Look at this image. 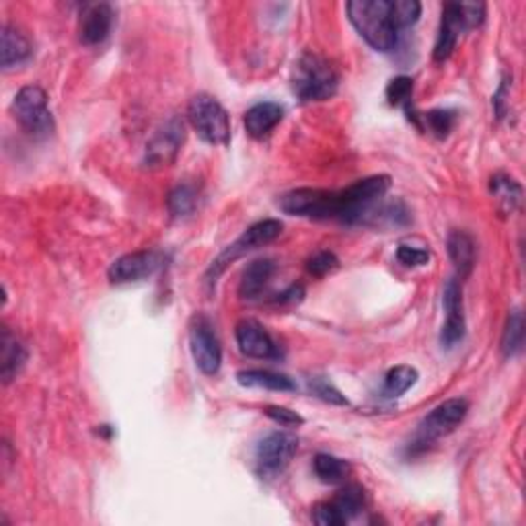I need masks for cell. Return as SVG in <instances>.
Listing matches in <instances>:
<instances>
[{
	"label": "cell",
	"mask_w": 526,
	"mask_h": 526,
	"mask_svg": "<svg viewBox=\"0 0 526 526\" xmlns=\"http://www.w3.org/2000/svg\"><path fill=\"white\" fill-rule=\"evenodd\" d=\"M353 27L376 52H393L399 41V29L391 15V0H353L345 5Z\"/></svg>",
	"instance_id": "1"
},
{
	"label": "cell",
	"mask_w": 526,
	"mask_h": 526,
	"mask_svg": "<svg viewBox=\"0 0 526 526\" xmlns=\"http://www.w3.org/2000/svg\"><path fill=\"white\" fill-rule=\"evenodd\" d=\"M340 74L327 58L304 54L292 70V89L302 101H325L337 93Z\"/></svg>",
	"instance_id": "2"
},
{
	"label": "cell",
	"mask_w": 526,
	"mask_h": 526,
	"mask_svg": "<svg viewBox=\"0 0 526 526\" xmlns=\"http://www.w3.org/2000/svg\"><path fill=\"white\" fill-rule=\"evenodd\" d=\"M485 19V5L481 3H448L442 8V21L434 46V60L444 62L455 52L463 31L479 27Z\"/></svg>",
	"instance_id": "3"
},
{
	"label": "cell",
	"mask_w": 526,
	"mask_h": 526,
	"mask_svg": "<svg viewBox=\"0 0 526 526\" xmlns=\"http://www.w3.org/2000/svg\"><path fill=\"white\" fill-rule=\"evenodd\" d=\"M391 179L386 175H374L360 179L356 184L342 189L340 194V214H337V220L345 222V225H358V222H364L370 216L384 194L389 192Z\"/></svg>",
	"instance_id": "4"
},
{
	"label": "cell",
	"mask_w": 526,
	"mask_h": 526,
	"mask_svg": "<svg viewBox=\"0 0 526 526\" xmlns=\"http://www.w3.org/2000/svg\"><path fill=\"white\" fill-rule=\"evenodd\" d=\"M189 121L204 142L226 146L230 142V120L225 107L210 95H195L189 101Z\"/></svg>",
	"instance_id": "5"
},
{
	"label": "cell",
	"mask_w": 526,
	"mask_h": 526,
	"mask_svg": "<svg viewBox=\"0 0 526 526\" xmlns=\"http://www.w3.org/2000/svg\"><path fill=\"white\" fill-rule=\"evenodd\" d=\"M15 120L33 138H47L54 132V118L46 90L37 85L23 87L13 99Z\"/></svg>",
	"instance_id": "6"
},
{
	"label": "cell",
	"mask_w": 526,
	"mask_h": 526,
	"mask_svg": "<svg viewBox=\"0 0 526 526\" xmlns=\"http://www.w3.org/2000/svg\"><path fill=\"white\" fill-rule=\"evenodd\" d=\"M279 210L290 216L315 218V220H337L340 214V194L327 192V189L300 187L284 194L278 200Z\"/></svg>",
	"instance_id": "7"
},
{
	"label": "cell",
	"mask_w": 526,
	"mask_h": 526,
	"mask_svg": "<svg viewBox=\"0 0 526 526\" xmlns=\"http://www.w3.org/2000/svg\"><path fill=\"white\" fill-rule=\"evenodd\" d=\"M282 228H284L282 222L276 220V218L255 222L253 226L247 228L235 243H230L226 249L218 255V259L212 263V268L208 271V282L216 284V278L226 269L228 263H233L235 259L243 258L245 253H249L253 249H259V247L276 241V238L282 235Z\"/></svg>",
	"instance_id": "8"
},
{
	"label": "cell",
	"mask_w": 526,
	"mask_h": 526,
	"mask_svg": "<svg viewBox=\"0 0 526 526\" xmlns=\"http://www.w3.org/2000/svg\"><path fill=\"white\" fill-rule=\"evenodd\" d=\"M467 411L468 403L465 399H448L440 403L419 424L414 438V448H427L430 444L442 438V436L450 434L457 426L463 424Z\"/></svg>",
	"instance_id": "9"
},
{
	"label": "cell",
	"mask_w": 526,
	"mask_h": 526,
	"mask_svg": "<svg viewBox=\"0 0 526 526\" xmlns=\"http://www.w3.org/2000/svg\"><path fill=\"white\" fill-rule=\"evenodd\" d=\"M185 140V123L177 115H173L167 121H163L153 138L148 140L146 144V154L144 163L148 167L159 169V167H169V164L175 163L177 154L184 146Z\"/></svg>",
	"instance_id": "10"
},
{
	"label": "cell",
	"mask_w": 526,
	"mask_h": 526,
	"mask_svg": "<svg viewBox=\"0 0 526 526\" xmlns=\"http://www.w3.org/2000/svg\"><path fill=\"white\" fill-rule=\"evenodd\" d=\"M189 350H192L195 366L204 374L214 376L218 373L222 364V348L210 319L204 315L194 317L192 327H189Z\"/></svg>",
	"instance_id": "11"
},
{
	"label": "cell",
	"mask_w": 526,
	"mask_h": 526,
	"mask_svg": "<svg viewBox=\"0 0 526 526\" xmlns=\"http://www.w3.org/2000/svg\"><path fill=\"white\" fill-rule=\"evenodd\" d=\"M296 450H299V440L292 434L274 432L263 438L255 450V465L263 477H276L290 465Z\"/></svg>",
	"instance_id": "12"
},
{
	"label": "cell",
	"mask_w": 526,
	"mask_h": 526,
	"mask_svg": "<svg viewBox=\"0 0 526 526\" xmlns=\"http://www.w3.org/2000/svg\"><path fill=\"white\" fill-rule=\"evenodd\" d=\"M164 266L161 251H134L121 255L110 268V279L113 284H132L154 276Z\"/></svg>",
	"instance_id": "13"
},
{
	"label": "cell",
	"mask_w": 526,
	"mask_h": 526,
	"mask_svg": "<svg viewBox=\"0 0 526 526\" xmlns=\"http://www.w3.org/2000/svg\"><path fill=\"white\" fill-rule=\"evenodd\" d=\"M442 304L447 310V321L442 327V348L452 350L463 342L465 337V312H463V292L457 279H448L442 292Z\"/></svg>",
	"instance_id": "14"
},
{
	"label": "cell",
	"mask_w": 526,
	"mask_h": 526,
	"mask_svg": "<svg viewBox=\"0 0 526 526\" xmlns=\"http://www.w3.org/2000/svg\"><path fill=\"white\" fill-rule=\"evenodd\" d=\"M113 27V8L107 3L85 5L79 19V37L85 46H97L110 37Z\"/></svg>",
	"instance_id": "15"
},
{
	"label": "cell",
	"mask_w": 526,
	"mask_h": 526,
	"mask_svg": "<svg viewBox=\"0 0 526 526\" xmlns=\"http://www.w3.org/2000/svg\"><path fill=\"white\" fill-rule=\"evenodd\" d=\"M237 343L245 356L258 360H274L279 356V350L271 335L263 329L258 321L245 319L237 325Z\"/></svg>",
	"instance_id": "16"
},
{
	"label": "cell",
	"mask_w": 526,
	"mask_h": 526,
	"mask_svg": "<svg viewBox=\"0 0 526 526\" xmlns=\"http://www.w3.org/2000/svg\"><path fill=\"white\" fill-rule=\"evenodd\" d=\"M27 362V350L19 342L11 329H3V345H0V376H3V383L8 384L15 381L16 376L21 374V370Z\"/></svg>",
	"instance_id": "17"
},
{
	"label": "cell",
	"mask_w": 526,
	"mask_h": 526,
	"mask_svg": "<svg viewBox=\"0 0 526 526\" xmlns=\"http://www.w3.org/2000/svg\"><path fill=\"white\" fill-rule=\"evenodd\" d=\"M284 118V107L278 103H258L245 113V130L253 138H263Z\"/></svg>",
	"instance_id": "18"
},
{
	"label": "cell",
	"mask_w": 526,
	"mask_h": 526,
	"mask_svg": "<svg viewBox=\"0 0 526 526\" xmlns=\"http://www.w3.org/2000/svg\"><path fill=\"white\" fill-rule=\"evenodd\" d=\"M0 54H3V68H13L16 64H23L25 60H29V56L33 52L31 41L27 39L23 31H19L13 25H3V31H0Z\"/></svg>",
	"instance_id": "19"
},
{
	"label": "cell",
	"mask_w": 526,
	"mask_h": 526,
	"mask_svg": "<svg viewBox=\"0 0 526 526\" xmlns=\"http://www.w3.org/2000/svg\"><path fill=\"white\" fill-rule=\"evenodd\" d=\"M276 263L271 259H255L249 266L245 268L241 284H238V294L243 296L245 300H253L261 296V292L266 290L268 282L274 276Z\"/></svg>",
	"instance_id": "20"
},
{
	"label": "cell",
	"mask_w": 526,
	"mask_h": 526,
	"mask_svg": "<svg viewBox=\"0 0 526 526\" xmlns=\"http://www.w3.org/2000/svg\"><path fill=\"white\" fill-rule=\"evenodd\" d=\"M448 255L458 278H467L475 268V241L465 230H455L448 237Z\"/></svg>",
	"instance_id": "21"
},
{
	"label": "cell",
	"mask_w": 526,
	"mask_h": 526,
	"mask_svg": "<svg viewBox=\"0 0 526 526\" xmlns=\"http://www.w3.org/2000/svg\"><path fill=\"white\" fill-rule=\"evenodd\" d=\"M238 384L253 386V389H268L278 393L296 391V383L290 376L271 373V370H241L237 374Z\"/></svg>",
	"instance_id": "22"
},
{
	"label": "cell",
	"mask_w": 526,
	"mask_h": 526,
	"mask_svg": "<svg viewBox=\"0 0 526 526\" xmlns=\"http://www.w3.org/2000/svg\"><path fill=\"white\" fill-rule=\"evenodd\" d=\"M491 195L496 197L500 212L512 214L516 210V205L521 204L522 189L514 179H510L506 175H496L491 179Z\"/></svg>",
	"instance_id": "23"
},
{
	"label": "cell",
	"mask_w": 526,
	"mask_h": 526,
	"mask_svg": "<svg viewBox=\"0 0 526 526\" xmlns=\"http://www.w3.org/2000/svg\"><path fill=\"white\" fill-rule=\"evenodd\" d=\"M312 468H315L319 479L329 485L343 483L350 473V465L343 458H337L333 455H317L315 460H312Z\"/></svg>",
	"instance_id": "24"
},
{
	"label": "cell",
	"mask_w": 526,
	"mask_h": 526,
	"mask_svg": "<svg viewBox=\"0 0 526 526\" xmlns=\"http://www.w3.org/2000/svg\"><path fill=\"white\" fill-rule=\"evenodd\" d=\"M197 200H200L197 187L192 184H181L173 189L167 197L169 212L175 218H185L189 214H194V210L197 208Z\"/></svg>",
	"instance_id": "25"
},
{
	"label": "cell",
	"mask_w": 526,
	"mask_h": 526,
	"mask_svg": "<svg viewBox=\"0 0 526 526\" xmlns=\"http://www.w3.org/2000/svg\"><path fill=\"white\" fill-rule=\"evenodd\" d=\"M524 343V317L522 312L514 309L508 315L504 335H501V352L506 358H512L516 353H521Z\"/></svg>",
	"instance_id": "26"
},
{
	"label": "cell",
	"mask_w": 526,
	"mask_h": 526,
	"mask_svg": "<svg viewBox=\"0 0 526 526\" xmlns=\"http://www.w3.org/2000/svg\"><path fill=\"white\" fill-rule=\"evenodd\" d=\"M417 383V370L411 366H397L386 373L384 384H383V394L389 399L401 397L403 393H407L411 386Z\"/></svg>",
	"instance_id": "27"
},
{
	"label": "cell",
	"mask_w": 526,
	"mask_h": 526,
	"mask_svg": "<svg viewBox=\"0 0 526 526\" xmlns=\"http://www.w3.org/2000/svg\"><path fill=\"white\" fill-rule=\"evenodd\" d=\"M331 501L345 518V522H350L352 518H356L362 512V508H364V491H362L358 485H345L342 491H337V496Z\"/></svg>",
	"instance_id": "28"
},
{
	"label": "cell",
	"mask_w": 526,
	"mask_h": 526,
	"mask_svg": "<svg viewBox=\"0 0 526 526\" xmlns=\"http://www.w3.org/2000/svg\"><path fill=\"white\" fill-rule=\"evenodd\" d=\"M411 95H414V80L409 77H397L389 82L386 87V99H389L391 105H399L407 111L409 120H414L417 123V115L411 111Z\"/></svg>",
	"instance_id": "29"
},
{
	"label": "cell",
	"mask_w": 526,
	"mask_h": 526,
	"mask_svg": "<svg viewBox=\"0 0 526 526\" xmlns=\"http://www.w3.org/2000/svg\"><path fill=\"white\" fill-rule=\"evenodd\" d=\"M391 15L397 29H405L416 25L422 15V5L417 0H391Z\"/></svg>",
	"instance_id": "30"
},
{
	"label": "cell",
	"mask_w": 526,
	"mask_h": 526,
	"mask_svg": "<svg viewBox=\"0 0 526 526\" xmlns=\"http://www.w3.org/2000/svg\"><path fill=\"white\" fill-rule=\"evenodd\" d=\"M424 121L434 136L444 138V136H448V132L452 130V126H455V113L448 110H436V111L426 113Z\"/></svg>",
	"instance_id": "31"
},
{
	"label": "cell",
	"mask_w": 526,
	"mask_h": 526,
	"mask_svg": "<svg viewBox=\"0 0 526 526\" xmlns=\"http://www.w3.org/2000/svg\"><path fill=\"white\" fill-rule=\"evenodd\" d=\"M337 268H340V259H337L335 253H331V251H319V253L312 255L307 263V269L317 278H323L327 274H331V271H335Z\"/></svg>",
	"instance_id": "32"
},
{
	"label": "cell",
	"mask_w": 526,
	"mask_h": 526,
	"mask_svg": "<svg viewBox=\"0 0 526 526\" xmlns=\"http://www.w3.org/2000/svg\"><path fill=\"white\" fill-rule=\"evenodd\" d=\"M399 263L407 268H422L427 266L430 261V251L422 249V247H411V245H399L397 249Z\"/></svg>",
	"instance_id": "33"
},
{
	"label": "cell",
	"mask_w": 526,
	"mask_h": 526,
	"mask_svg": "<svg viewBox=\"0 0 526 526\" xmlns=\"http://www.w3.org/2000/svg\"><path fill=\"white\" fill-rule=\"evenodd\" d=\"M312 394H317L319 399H323L327 403H333V405H348V399L335 389V386L329 384L327 381H321V378H312L309 383Z\"/></svg>",
	"instance_id": "34"
},
{
	"label": "cell",
	"mask_w": 526,
	"mask_h": 526,
	"mask_svg": "<svg viewBox=\"0 0 526 526\" xmlns=\"http://www.w3.org/2000/svg\"><path fill=\"white\" fill-rule=\"evenodd\" d=\"M312 521L321 526H342L348 524L345 518L340 514V510L333 506V501H325V504H319L312 512Z\"/></svg>",
	"instance_id": "35"
},
{
	"label": "cell",
	"mask_w": 526,
	"mask_h": 526,
	"mask_svg": "<svg viewBox=\"0 0 526 526\" xmlns=\"http://www.w3.org/2000/svg\"><path fill=\"white\" fill-rule=\"evenodd\" d=\"M266 416L269 419H274L276 424L279 426H286V427H296V426H302L304 419L296 414V411L288 409V407H279V405H271L266 409Z\"/></svg>",
	"instance_id": "36"
},
{
	"label": "cell",
	"mask_w": 526,
	"mask_h": 526,
	"mask_svg": "<svg viewBox=\"0 0 526 526\" xmlns=\"http://www.w3.org/2000/svg\"><path fill=\"white\" fill-rule=\"evenodd\" d=\"M302 296H304V288H302V286H290L286 292L278 294L276 302H279V304H292V302L302 300Z\"/></svg>",
	"instance_id": "37"
}]
</instances>
